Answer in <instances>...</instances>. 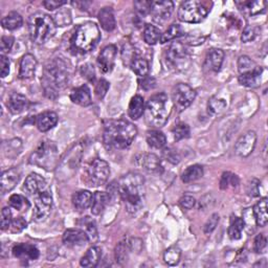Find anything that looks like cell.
<instances>
[{
	"label": "cell",
	"instance_id": "cell-1",
	"mask_svg": "<svg viewBox=\"0 0 268 268\" xmlns=\"http://www.w3.org/2000/svg\"><path fill=\"white\" fill-rule=\"evenodd\" d=\"M119 195L130 214L142 208L145 201V178L136 172L124 175L118 182Z\"/></svg>",
	"mask_w": 268,
	"mask_h": 268
},
{
	"label": "cell",
	"instance_id": "cell-2",
	"mask_svg": "<svg viewBox=\"0 0 268 268\" xmlns=\"http://www.w3.org/2000/svg\"><path fill=\"white\" fill-rule=\"evenodd\" d=\"M137 135L136 127L126 120H111L105 123L103 142L108 150L128 148Z\"/></svg>",
	"mask_w": 268,
	"mask_h": 268
},
{
	"label": "cell",
	"instance_id": "cell-3",
	"mask_svg": "<svg viewBox=\"0 0 268 268\" xmlns=\"http://www.w3.org/2000/svg\"><path fill=\"white\" fill-rule=\"evenodd\" d=\"M69 74L66 64L60 60L56 59L45 65L41 82L44 93L48 98H57L60 91L63 90L68 84Z\"/></svg>",
	"mask_w": 268,
	"mask_h": 268
},
{
	"label": "cell",
	"instance_id": "cell-4",
	"mask_svg": "<svg viewBox=\"0 0 268 268\" xmlns=\"http://www.w3.org/2000/svg\"><path fill=\"white\" fill-rule=\"evenodd\" d=\"M173 108L171 98L165 92H159L150 97L146 106V121L154 127V128H162L170 117Z\"/></svg>",
	"mask_w": 268,
	"mask_h": 268
},
{
	"label": "cell",
	"instance_id": "cell-5",
	"mask_svg": "<svg viewBox=\"0 0 268 268\" xmlns=\"http://www.w3.org/2000/svg\"><path fill=\"white\" fill-rule=\"evenodd\" d=\"M29 31L34 43L41 45L46 43L55 36L56 31H57V24L47 14L39 12L30 16Z\"/></svg>",
	"mask_w": 268,
	"mask_h": 268
},
{
	"label": "cell",
	"instance_id": "cell-6",
	"mask_svg": "<svg viewBox=\"0 0 268 268\" xmlns=\"http://www.w3.org/2000/svg\"><path fill=\"white\" fill-rule=\"evenodd\" d=\"M100 40L101 33L97 25L93 22H86L77 27L70 44L76 52L85 53L94 49Z\"/></svg>",
	"mask_w": 268,
	"mask_h": 268
},
{
	"label": "cell",
	"instance_id": "cell-7",
	"mask_svg": "<svg viewBox=\"0 0 268 268\" xmlns=\"http://www.w3.org/2000/svg\"><path fill=\"white\" fill-rule=\"evenodd\" d=\"M30 163L47 171L53 170L58 163L57 147L50 140H43L31 155Z\"/></svg>",
	"mask_w": 268,
	"mask_h": 268
},
{
	"label": "cell",
	"instance_id": "cell-8",
	"mask_svg": "<svg viewBox=\"0 0 268 268\" xmlns=\"http://www.w3.org/2000/svg\"><path fill=\"white\" fill-rule=\"evenodd\" d=\"M209 9L198 0L182 3L178 9V18L186 23H199L205 19Z\"/></svg>",
	"mask_w": 268,
	"mask_h": 268
},
{
	"label": "cell",
	"instance_id": "cell-9",
	"mask_svg": "<svg viewBox=\"0 0 268 268\" xmlns=\"http://www.w3.org/2000/svg\"><path fill=\"white\" fill-rule=\"evenodd\" d=\"M110 175V168L107 162L101 158H95L87 170V178L89 186L100 187L105 185Z\"/></svg>",
	"mask_w": 268,
	"mask_h": 268
},
{
	"label": "cell",
	"instance_id": "cell-10",
	"mask_svg": "<svg viewBox=\"0 0 268 268\" xmlns=\"http://www.w3.org/2000/svg\"><path fill=\"white\" fill-rule=\"evenodd\" d=\"M196 91L188 84L179 83L174 87L172 93V103L178 112H181L194 102Z\"/></svg>",
	"mask_w": 268,
	"mask_h": 268
},
{
	"label": "cell",
	"instance_id": "cell-11",
	"mask_svg": "<svg viewBox=\"0 0 268 268\" xmlns=\"http://www.w3.org/2000/svg\"><path fill=\"white\" fill-rule=\"evenodd\" d=\"M33 218L36 222L44 221L50 214L52 206V197L50 189L37 194L35 197Z\"/></svg>",
	"mask_w": 268,
	"mask_h": 268
},
{
	"label": "cell",
	"instance_id": "cell-12",
	"mask_svg": "<svg viewBox=\"0 0 268 268\" xmlns=\"http://www.w3.org/2000/svg\"><path fill=\"white\" fill-rule=\"evenodd\" d=\"M190 59L187 47L181 42H174L167 51V60L172 67L183 68Z\"/></svg>",
	"mask_w": 268,
	"mask_h": 268
},
{
	"label": "cell",
	"instance_id": "cell-13",
	"mask_svg": "<svg viewBox=\"0 0 268 268\" xmlns=\"http://www.w3.org/2000/svg\"><path fill=\"white\" fill-rule=\"evenodd\" d=\"M174 11V4L169 0H160V2H152L150 15L156 23H164L170 19Z\"/></svg>",
	"mask_w": 268,
	"mask_h": 268
},
{
	"label": "cell",
	"instance_id": "cell-14",
	"mask_svg": "<svg viewBox=\"0 0 268 268\" xmlns=\"http://www.w3.org/2000/svg\"><path fill=\"white\" fill-rule=\"evenodd\" d=\"M257 143V134L255 131H247L239 137L235 144V152L240 157H248L253 152Z\"/></svg>",
	"mask_w": 268,
	"mask_h": 268
},
{
	"label": "cell",
	"instance_id": "cell-15",
	"mask_svg": "<svg viewBox=\"0 0 268 268\" xmlns=\"http://www.w3.org/2000/svg\"><path fill=\"white\" fill-rule=\"evenodd\" d=\"M63 243L67 247H81L89 241V237L82 229H70L63 234Z\"/></svg>",
	"mask_w": 268,
	"mask_h": 268
},
{
	"label": "cell",
	"instance_id": "cell-16",
	"mask_svg": "<svg viewBox=\"0 0 268 268\" xmlns=\"http://www.w3.org/2000/svg\"><path fill=\"white\" fill-rule=\"evenodd\" d=\"M49 189L45 179L37 173H32L26 177L22 190L32 197H35L37 194Z\"/></svg>",
	"mask_w": 268,
	"mask_h": 268
},
{
	"label": "cell",
	"instance_id": "cell-17",
	"mask_svg": "<svg viewBox=\"0 0 268 268\" xmlns=\"http://www.w3.org/2000/svg\"><path fill=\"white\" fill-rule=\"evenodd\" d=\"M117 52H118L117 46L114 44H110L104 47L101 53L98 55L97 64L104 74H108L114 69Z\"/></svg>",
	"mask_w": 268,
	"mask_h": 268
},
{
	"label": "cell",
	"instance_id": "cell-18",
	"mask_svg": "<svg viewBox=\"0 0 268 268\" xmlns=\"http://www.w3.org/2000/svg\"><path fill=\"white\" fill-rule=\"evenodd\" d=\"M13 255L23 261H35L39 258L40 252L38 248L32 244L27 243H19L13 247Z\"/></svg>",
	"mask_w": 268,
	"mask_h": 268
},
{
	"label": "cell",
	"instance_id": "cell-19",
	"mask_svg": "<svg viewBox=\"0 0 268 268\" xmlns=\"http://www.w3.org/2000/svg\"><path fill=\"white\" fill-rule=\"evenodd\" d=\"M20 179V172L18 169L13 168L3 172L2 180H0V186H2V194L5 195L11 192L16 187Z\"/></svg>",
	"mask_w": 268,
	"mask_h": 268
},
{
	"label": "cell",
	"instance_id": "cell-20",
	"mask_svg": "<svg viewBox=\"0 0 268 268\" xmlns=\"http://www.w3.org/2000/svg\"><path fill=\"white\" fill-rule=\"evenodd\" d=\"M37 68V60L32 53L24 55L20 61L19 68V79L27 80L32 79L35 76Z\"/></svg>",
	"mask_w": 268,
	"mask_h": 268
},
{
	"label": "cell",
	"instance_id": "cell-21",
	"mask_svg": "<svg viewBox=\"0 0 268 268\" xmlns=\"http://www.w3.org/2000/svg\"><path fill=\"white\" fill-rule=\"evenodd\" d=\"M224 61V51L219 48H211L207 51L204 67L210 72L217 73L220 70Z\"/></svg>",
	"mask_w": 268,
	"mask_h": 268
},
{
	"label": "cell",
	"instance_id": "cell-22",
	"mask_svg": "<svg viewBox=\"0 0 268 268\" xmlns=\"http://www.w3.org/2000/svg\"><path fill=\"white\" fill-rule=\"evenodd\" d=\"M137 163L145 171L149 173H159L162 171L160 160L155 154L145 153L140 155L137 159Z\"/></svg>",
	"mask_w": 268,
	"mask_h": 268
},
{
	"label": "cell",
	"instance_id": "cell-23",
	"mask_svg": "<svg viewBox=\"0 0 268 268\" xmlns=\"http://www.w3.org/2000/svg\"><path fill=\"white\" fill-rule=\"evenodd\" d=\"M29 104H30L29 100H27L23 94L18 92H13L9 97L7 106L11 114L19 115L27 109Z\"/></svg>",
	"mask_w": 268,
	"mask_h": 268
},
{
	"label": "cell",
	"instance_id": "cell-24",
	"mask_svg": "<svg viewBox=\"0 0 268 268\" xmlns=\"http://www.w3.org/2000/svg\"><path fill=\"white\" fill-rule=\"evenodd\" d=\"M58 116L53 111H45L36 118V126L41 132H47L58 123Z\"/></svg>",
	"mask_w": 268,
	"mask_h": 268
},
{
	"label": "cell",
	"instance_id": "cell-25",
	"mask_svg": "<svg viewBox=\"0 0 268 268\" xmlns=\"http://www.w3.org/2000/svg\"><path fill=\"white\" fill-rule=\"evenodd\" d=\"M70 100H72L73 103L83 107L91 105L92 101L89 87L87 85H82L80 87L74 88L72 92H70Z\"/></svg>",
	"mask_w": 268,
	"mask_h": 268
},
{
	"label": "cell",
	"instance_id": "cell-26",
	"mask_svg": "<svg viewBox=\"0 0 268 268\" xmlns=\"http://www.w3.org/2000/svg\"><path fill=\"white\" fill-rule=\"evenodd\" d=\"M263 73V68L261 66H258L251 72L245 73L239 76V83L242 86L248 87V88H256L260 85L261 83V76Z\"/></svg>",
	"mask_w": 268,
	"mask_h": 268
},
{
	"label": "cell",
	"instance_id": "cell-27",
	"mask_svg": "<svg viewBox=\"0 0 268 268\" xmlns=\"http://www.w3.org/2000/svg\"><path fill=\"white\" fill-rule=\"evenodd\" d=\"M236 6L246 16H256L266 9V2H236Z\"/></svg>",
	"mask_w": 268,
	"mask_h": 268
},
{
	"label": "cell",
	"instance_id": "cell-28",
	"mask_svg": "<svg viewBox=\"0 0 268 268\" xmlns=\"http://www.w3.org/2000/svg\"><path fill=\"white\" fill-rule=\"evenodd\" d=\"M98 21L101 23V26L103 27V30L106 32H112L117 26L116 23V18H115V14L114 11H112L111 8L105 7L103 8L100 12H98Z\"/></svg>",
	"mask_w": 268,
	"mask_h": 268
},
{
	"label": "cell",
	"instance_id": "cell-29",
	"mask_svg": "<svg viewBox=\"0 0 268 268\" xmlns=\"http://www.w3.org/2000/svg\"><path fill=\"white\" fill-rule=\"evenodd\" d=\"M93 195L86 190H82L74 194L73 196V204L76 209L82 211L90 207L92 202Z\"/></svg>",
	"mask_w": 268,
	"mask_h": 268
},
{
	"label": "cell",
	"instance_id": "cell-30",
	"mask_svg": "<svg viewBox=\"0 0 268 268\" xmlns=\"http://www.w3.org/2000/svg\"><path fill=\"white\" fill-rule=\"evenodd\" d=\"M110 196L105 192H95L92 197V202L90 205L91 213L93 215H100L109 203Z\"/></svg>",
	"mask_w": 268,
	"mask_h": 268
},
{
	"label": "cell",
	"instance_id": "cell-31",
	"mask_svg": "<svg viewBox=\"0 0 268 268\" xmlns=\"http://www.w3.org/2000/svg\"><path fill=\"white\" fill-rule=\"evenodd\" d=\"M253 217H255L258 227L264 228L268 221L267 215V198H262L252 209Z\"/></svg>",
	"mask_w": 268,
	"mask_h": 268
},
{
	"label": "cell",
	"instance_id": "cell-32",
	"mask_svg": "<svg viewBox=\"0 0 268 268\" xmlns=\"http://www.w3.org/2000/svg\"><path fill=\"white\" fill-rule=\"evenodd\" d=\"M145 101L144 97L140 95H134L129 104L128 108V114L129 117L132 120H138L140 117H142L145 114Z\"/></svg>",
	"mask_w": 268,
	"mask_h": 268
},
{
	"label": "cell",
	"instance_id": "cell-33",
	"mask_svg": "<svg viewBox=\"0 0 268 268\" xmlns=\"http://www.w3.org/2000/svg\"><path fill=\"white\" fill-rule=\"evenodd\" d=\"M130 66L132 68L133 72L140 78H144L146 76H148L149 73V63L146 59H144L143 57H140V56L136 52L133 58L130 62Z\"/></svg>",
	"mask_w": 268,
	"mask_h": 268
},
{
	"label": "cell",
	"instance_id": "cell-34",
	"mask_svg": "<svg viewBox=\"0 0 268 268\" xmlns=\"http://www.w3.org/2000/svg\"><path fill=\"white\" fill-rule=\"evenodd\" d=\"M101 259V249L97 246L90 247L87 252L85 253L81 261L80 264L82 267H94L100 262Z\"/></svg>",
	"mask_w": 268,
	"mask_h": 268
},
{
	"label": "cell",
	"instance_id": "cell-35",
	"mask_svg": "<svg viewBox=\"0 0 268 268\" xmlns=\"http://www.w3.org/2000/svg\"><path fill=\"white\" fill-rule=\"evenodd\" d=\"M147 143L155 149H163L167 145L166 135L158 130H150L147 132Z\"/></svg>",
	"mask_w": 268,
	"mask_h": 268
},
{
	"label": "cell",
	"instance_id": "cell-36",
	"mask_svg": "<svg viewBox=\"0 0 268 268\" xmlns=\"http://www.w3.org/2000/svg\"><path fill=\"white\" fill-rule=\"evenodd\" d=\"M23 19L22 16L17 12H11L9 13L6 17L3 18L2 24L5 27V29L9 31H14L17 30L22 25Z\"/></svg>",
	"mask_w": 268,
	"mask_h": 268
},
{
	"label": "cell",
	"instance_id": "cell-37",
	"mask_svg": "<svg viewBox=\"0 0 268 268\" xmlns=\"http://www.w3.org/2000/svg\"><path fill=\"white\" fill-rule=\"evenodd\" d=\"M203 176V168L199 165H193L187 168L181 175V179L185 183H190L200 179Z\"/></svg>",
	"mask_w": 268,
	"mask_h": 268
},
{
	"label": "cell",
	"instance_id": "cell-38",
	"mask_svg": "<svg viewBox=\"0 0 268 268\" xmlns=\"http://www.w3.org/2000/svg\"><path fill=\"white\" fill-rule=\"evenodd\" d=\"M162 38V32L158 27L147 24L144 30V40L147 44L154 45L156 44L158 41H160Z\"/></svg>",
	"mask_w": 268,
	"mask_h": 268
},
{
	"label": "cell",
	"instance_id": "cell-39",
	"mask_svg": "<svg viewBox=\"0 0 268 268\" xmlns=\"http://www.w3.org/2000/svg\"><path fill=\"white\" fill-rule=\"evenodd\" d=\"M183 35H185V31H183V29L179 24H172L164 34H162V38L159 42L164 44L176 38L182 37Z\"/></svg>",
	"mask_w": 268,
	"mask_h": 268
},
{
	"label": "cell",
	"instance_id": "cell-40",
	"mask_svg": "<svg viewBox=\"0 0 268 268\" xmlns=\"http://www.w3.org/2000/svg\"><path fill=\"white\" fill-rule=\"evenodd\" d=\"M245 223L243 219L235 217L232 220V223L229 228V236L232 240H239L242 237V232L244 230Z\"/></svg>",
	"mask_w": 268,
	"mask_h": 268
},
{
	"label": "cell",
	"instance_id": "cell-41",
	"mask_svg": "<svg viewBox=\"0 0 268 268\" xmlns=\"http://www.w3.org/2000/svg\"><path fill=\"white\" fill-rule=\"evenodd\" d=\"M180 257H181V250L178 246L169 247L164 253L165 262L170 266L177 265L180 261Z\"/></svg>",
	"mask_w": 268,
	"mask_h": 268
},
{
	"label": "cell",
	"instance_id": "cell-42",
	"mask_svg": "<svg viewBox=\"0 0 268 268\" xmlns=\"http://www.w3.org/2000/svg\"><path fill=\"white\" fill-rule=\"evenodd\" d=\"M257 67L258 65L256 64V62L252 61L247 56H242V57H240L238 60V70L240 75L251 72V70Z\"/></svg>",
	"mask_w": 268,
	"mask_h": 268
},
{
	"label": "cell",
	"instance_id": "cell-43",
	"mask_svg": "<svg viewBox=\"0 0 268 268\" xmlns=\"http://www.w3.org/2000/svg\"><path fill=\"white\" fill-rule=\"evenodd\" d=\"M80 227H82V230L85 231L86 234L88 235L89 239H95L97 237V232H96V227H95V223L92 219H90L89 217H85L83 218L80 222H79Z\"/></svg>",
	"mask_w": 268,
	"mask_h": 268
},
{
	"label": "cell",
	"instance_id": "cell-44",
	"mask_svg": "<svg viewBox=\"0 0 268 268\" xmlns=\"http://www.w3.org/2000/svg\"><path fill=\"white\" fill-rule=\"evenodd\" d=\"M239 185V178L237 175L231 173V172H224L220 179V189L225 190L230 186L237 187Z\"/></svg>",
	"mask_w": 268,
	"mask_h": 268
},
{
	"label": "cell",
	"instance_id": "cell-45",
	"mask_svg": "<svg viewBox=\"0 0 268 268\" xmlns=\"http://www.w3.org/2000/svg\"><path fill=\"white\" fill-rule=\"evenodd\" d=\"M172 132L174 139L176 142H179V140L183 138H188L190 136V127L185 123H179L175 125Z\"/></svg>",
	"mask_w": 268,
	"mask_h": 268
},
{
	"label": "cell",
	"instance_id": "cell-46",
	"mask_svg": "<svg viewBox=\"0 0 268 268\" xmlns=\"http://www.w3.org/2000/svg\"><path fill=\"white\" fill-rule=\"evenodd\" d=\"M55 23L59 26H65L70 24L72 22V15H70V11L66 9H61L58 13H56Z\"/></svg>",
	"mask_w": 268,
	"mask_h": 268
},
{
	"label": "cell",
	"instance_id": "cell-47",
	"mask_svg": "<svg viewBox=\"0 0 268 268\" xmlns=\"http://www.w3.org/2000/svg\"><path fill=\"white\" fill-rule=\"evenodd\" d=\"M128 250H129V245L125 242H121L117 246L116 259H117L118 263L124 264L125 262H127V259H128Z\"/></svg>",
	"mask_w": 268,
	"mask_h": 268
},
{
	"label": "cell",
	"instance_id": "cell-48",
	"mask_svg": "<svg viewBox=\"0 0 268 268\" xmlns=\"http://www.w3.org/2000/svg\"><path fill=\"white\" fill-rule=\"evenodd\" d=\"M225 107H227V103H225L222 98H218L214 96L208 101V110L210 112H213V114L215 115L220 114V112H222Z\"/></svg>",
	"mask_w": 268,
	"mask_h": 268
},
{
	"label": "cell",
	"instance_id": "cell-49",
	"mask_svg": "<svg viewBox=\"0 0 268 268\" xmlns=\"http://www.w3.org/2000/svg\"><path fill=\"white\" fill-rule=\"evenodd\" d=\"M10 205L13 207V208H15L17 210H20L23 208L24 205L26 206H30V202L27 201L24 197H22L21 195H13L10 197Z\"/></svg>",
	"mask_w": 268,
	"mask_h": 268
},
{
	"label": "cell",
	"instance_id": "cell-50",
	"mask_svg": "<svg viewBox=\"0 0 268 268\" xmlns=\"http://www.w3.org/2000/svg\"><path fill=\"white\" fill-rule=\"evenodd\" d=\"M151 4H152V2H145V0H139V2H135L134 8H135L136 13L138 14L139 16L146 17L147 15H149L150 14Z\"/></svg>",
	"mask_w": 268,
	"mask_h": 268
},
{
	"label": "cell",
	"instance_id": "cell-51",
	"mask_svg": "<svg viewBox=\"0 0 268 268\" xmlns=\"http://www.w3.org/2000/svg\"><path fill=\"white\" fill-rule=\"evenodd\" d=\"M108 89H109V83L105 79H100L95 84V88H94L95 95L100 98V100H102V98L106 95Z\"/></svg>",
	"mask_w": 268,
	"mask_h": 268
},
{
	"label": "cell",
	"instance_id": "cell-52",
	"mask_svg": "<svg viewBox=\"0 0 268 268\" xmlns=\"http://www.w3.org/2000/svg\"><path fill=\"white\" fill-rule=\"evenodd\" d=\"M13 221L12 211L10 207H4L2 210V221H0V227H2L3 231L9 230L10 225Z\"/></svg>",
	"mask_w": 268,
	"mask_h": 268
},
{
	"label": "cell",
	"instance_id": "cell-53",
	"mask_svg": "<svg viewBox=\"0 0 268 268\" xmlns=\"http://www.w3.org/2000/svg\"><path fill=\"white\" fill-rule=\"evenodd\" d=\"M163 156L166 160H168L169 163H171L173 165H177L180 162V155L179 153L172 149V148H167L163 151Z\"/></svg>",
	"mask_w": 268,
	"mask_h": 268
},
{
	"label": "cell",
	"instance_id": "cell-54",
	"mask_svg": "<svg viewBox=\"0 0 268 268\" xmlns=\"http://www.w3.org/2000/svg\"><path fill=\"white\" fill-rule=\"evenodd\" d=\"M246 193L250 197H258L260 195V181L257 178H252L247 182Z\"/></svg>",
	"mask_w": 268,
	"mask_h": 268
},
{
	"label": "cell",
	"instance_id": "cell-55",
	"mask_svg": "<svg viewBox=\"0 0 268 268\" xmlns=\"http://www.w3.org/2000/svg\"><path fill=\"white\" fill-rule=\"evenodd\" d=\"M267 249V239L263 234H260L256 237L253 242V250L257 253H264Z\"/></svg>",
	"mask_w": 268,
	"mask_h": 268
},
{
	"label": "cell",
	"instance_id": "cell-56",
	"mask_svg": "<svg viewBox=\"0 0 268 268\" xmlns=\"http://www.w3.org/2000/svg\"><path fill=\"white\" fill-rule=\"evenodd\" d=\"M219 220H220V217H219V215L217 213L211 215L209 217V219L206 221L205 225H204V229H203L204 234L209 235V234L213 233L215 231V229L217 228V225L219 223Z\"/></svg>",
	"mask_w": 268,
	"mask_h": 268
},
{
	"label": "cell",
	"instance_id": "cell-57",
	"mask_svg": "<svg viewBox=\"0 0 268 268\" xmlns=\"http://www.w3.org/2000/svg\"><path fill=\"white\" fill-rule=\"evenodd\" d=\"M26 221L22 217H18L16 219H13L11 225H10V230L12 233H20L24 229H26Z\"/></svg>",
	"mask_w": 268,
	"mask_h": 268
},
{
	"label": "cell",
	"instance_id": "cell-58",
	"mask_svg": "<svg viewBox=\"0 0 268 268\" xmlns=\"http://www.w3.org/2000/svg\"><path fill=\"white\" fill-rule=\"evenodd\" d=\"M256 36H257L256 27L248 25L245 27L244 31H243V34L241 36V40H242V42H244V43H248V42L255 40Z\"/></svg>",
	"mask_w": 268,
	"mask_h": 268
},
{
	"label": "cell",
	"instance_id": "cell-59",
	"mask_svg": "<svg viewBox=\"0 0 268 268\" xmlns=\"http://www.w3.org/2000/svg\"><path fill=\"white\" fill-rule=\"evenodd\" d=\"M14 38L12 36H4L2 38V42H0V49H2L3 55L6 52L11 51L13 45H14Z\"/></svg>",
	"mask_w": 268,
	"mask_h": 268
},
{
	"label": "cell",
	"instance_id": "cell-60",
	"mask_svg": "<svg viewBox=\"0 0 268 268\" xmlns=\"http://www.w3.org/2000/svg\"><path fill=\"white\" fill-rule=\"evenodd\" d=\"M196 203V200L193 196H190V195H186L181 197V198L179 199V204L182 208H186V209H191L193 208V206L195 205Z\"/></svg>",
	"mask_w": 268,
	"mask_h": 268
},
{
	"label": "cell",
	"instance_id": "cell-61",
	"mask_svg": "<svg viewBox=\"0 0 268 268\" xmlns=\"http://www.w3.org/2000/svg\"><path fill=\"white\" fill-rule=\"evenodd\" d=\"M81 73H82L84 78H86V79H88L89 81H92V82L94 81L95 73H94V68H93V66L91 64H86V65L82 66Z\"/></svg>",
	"mask_w": 268,
	"mask_h": 268
},
{
	"label": "cell",
	"instance_id": "cell-62",
	"mask_svg": "<svg viewBox=\"0 0 268 268\" xmlns=\"http://www.w3.org/2000/svg\"><path fill=\"white\" fill-rule=\"evenodd\" d=\"M0 72H2L3 78H6L10 73V60L5 55H2L0 57Z\"/></svg>",
	"mask_w": 268,
	"mask_h": 268
},
{
	"label": "cell",
	"instance_id": "cell-63",
	"mask_svg": "<svg viewBox=\"0 0 268 268\" xmlns=\"http://www.w3.org/2000/svg\"><path fill=\"white\" fill-rule=\"evenodd\" d=\"M66 4H67V2H65V0H46V2L43 3V6L48 11H53L56 9L61 8L62 6L66 5Z\"/></svg>",
	"mask_w": 268,
	"mask_h": 268
},
{
	"label": "cell",
	"instance_id": "cell-64",
	"mask_svg": "<svg viewBox=\"0 0 268 268\" xmlns=\"http://www.w3.org/2000/svg\"><path fill=\"white\" fill-rule=\"evenodd\" d=\"M140 86H142L144 89L146 90H149V89H153L155 87V84H156V82H155V80L151 77H144L143 78V81H140Z\"/></svg>",
	"mask_w": 268,
	"mask_h": 268
}]
</instances>
